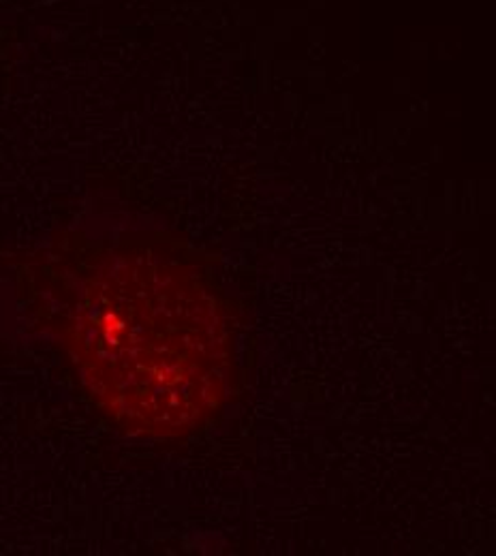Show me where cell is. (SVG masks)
Returning <instances> with one entry per match:
<instances>
[{"instance_id": "cell-1", "label": "cell", "mask_w": 496, "mask_h": 556, "mask_svg": "<svg viewBox=\"0 0 496 556\" xmlns=\"http://www.w3.org/2000/svg\"><path fill=\"white\" fill-rule=\"evenodd\" d=\"M22 311L120 430L176 439L225 407L236 321L213 273L156 247L48 255L20 275Z\"/></svg>"}]
</instances>
